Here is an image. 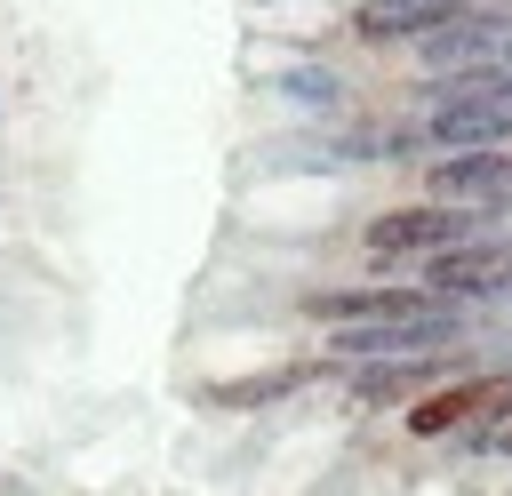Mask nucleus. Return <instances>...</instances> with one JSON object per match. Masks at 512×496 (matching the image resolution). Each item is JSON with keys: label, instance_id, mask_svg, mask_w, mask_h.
Returning a JSON list of instances; mask_svg holds the SVG:
<instances>
[{"label": "nucleus", "instance_id": "obj_1", "mask_svg": "<svg viewBox=\"0 0 512 496\" xmlns=\"http://www.w3.org/2000/svg\"><path fill=\"white\" fill-rule=\"evenodd\" d=\"M480 232H496L488 216H472V208H440V200H392V208H376L368 224H360V256H376V264H424V256H448V248H464V240H480Z\"/></svg>", "mask_w": 512, "mask_h": 496}, {"label": "nucleus", "instance_id": "obj_2", "mask_svg": "<svg viewBox=\"0 0 512 496\" xmlns=\"http://www.w3.org/2000/svg\"><path fill=\"white\" fill-rule=\"evenodd\" d=\"M408 280H424V296L440 304H464V312H488V304H512V232H480L448 256H424Z\"/></svg>", "mask_w": 512, "mask_h": 496}, {"label": "nucleus", "instance_id": "obj_3", "mask_svg": "<svg viewBox=\"0 0 512 496\" xmlns=\"http://www.w3.org/2000/svg\"><path fill=\"white\" fill-rule=\"evenodd\" d=\"M440 296H424V280H320V288H304L296 296V312L304 320H320V328H368V320H416V312H432Z\"/></svg>", "mask_w": 512, "mask_h": 496}, {"label": "nucleus", "instance_id": "obj_4", "mask_svg": "<svg viewBox=\"0 0 512 496\" xmlns=\"http://www.w3.org/2000/svg\"><path fill=\"white\" fill-rule=\"evenodd\" d=\"M416 200H440V208H472V216H512V144L504 152H448V160H424L416 168Z\"/></svg>", "mask_w": 512, "mask_h": 496}, {"label": "nucleus", "instance_id": "obj_5", "mask_svg": "<svg viewBox=\"0 0 512 496\" xmlns=\"http://www.w3.org/2000/svg\"><path fill=\"white\" fill-rule=\"evenodd\" d=\"M472 8H480V0H352V8H344V32H352V48L400 56V48H416V40L448 32V24H464Z\"/></svg>", "mask_w": 512, "mask_h": 496}, {"label": "nucleus", "instance_id": "obj_6", "mask_svg": "<svg viewBox=\"0 0 512 496\" xmlns=\"http://www.w3.org/2000/svg\"><path fill=\"white\" fill-rule=\"evenodd\" d=\"M504 384H512L504 368H464V376L432 384L416 408H400V432H408V440H464V432L496 408V392H504Z\"/></svg>", "mask_w": 512, "mask_h": 496}, {"label": "nucleus", "instance_id": "obj_7", "mask_svg": "<svg viewBox=\"0 0 512 496\" xmlns=\"http://www.w3.org/2000/svg\"><path fill=\"white\" fill-rule=\"evenodd\" d=\"M464 376L448 352H416V360H368V368H344V408H416L432 384Z\"/></svg>", "mask_w": 512, "mask_h": 496}, {"label": "nucleus", "instance_id": "obj_8", "mask_svg": "<svg viewBox=\"0 0 512 496\" xmlns=\"http://www.w3.org/2000/svg\"><path fill=\"white\" fill-rule=\"evenodd\" d=\"M328 376V360L320 352H304V360H272L264 376H240V384H216V392H200L208 408H272V400H296L304 384H320Z\"/></svg>", "mask_w": 512, "mask_h": 496}, {"label": "nucleus", "instance_id": "obj_9", "mask_svg": "<svg viewBox=\"0 0 512 496\" xmlns=\"http://www.w3.org/2000/svg\"><path fill=\"white\" fill-rule=\"evenodd\" d=\"M272 96H288V104H304V112H336V104H344V80L320 72V64H288V72L272 80Z\"/></svg>", "mask_w": 512, "mask_h": 496}, {"label": "nucleus", "instance_id": "obj_10", "mask_svg": "<svg viewBox=\"0 0 512 496\" xmlns=\"http://www.w3.org/2000/svg\"><path fill=\"white\" fill-rule=\"evenodd\" d=\"M464 448H472V456H512V384H504V392H496V408L464 432Z\"/></svg>", "mask_w": 512, "mask_h": 496}]
</instances>
